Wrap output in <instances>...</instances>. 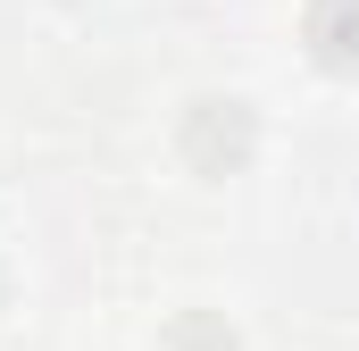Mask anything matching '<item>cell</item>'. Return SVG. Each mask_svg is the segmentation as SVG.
<instances>
[{
  "label": "cell",
  "mask_w": 359,
  "mask_h": 351,
  "mask_svg": "<svg viewBox=\"0 0 359 351\" xmlns=\"http://www.w3.org/2000/svg\"><path fill=\"white\" fill-rule=\"evenodd\" d=\"M176 159L192 176H243L259 159V109L243 100V92H192L176 109Z\"/></svg>",
  "instance_id": "6da1fadb"
},
{
  "label": "cell",
  "mask_w": 359,
  "mask_h": 351,
  "mask_svg": "<svg viewBox=\"0 0 359 351\" xmlns=\"http://www.w3.org/2000/svg\"><path fill=\"white\" fill-rule=\"evenodd\" d=\"M301 51L326 76H359V0H309L301 8Z\"/></svg>",
  "instance_id": "7a4b0ae2"
},
{
  "label": "cell",
  "mask_w": 359,
  "mask_h": 351,
  "mask_svg": "<svg viewBox=\"0 0 359 351\" xmlns=\"http://www.w3.org/2000/svg\"><path fill=\"white\" fill-rule=\"evenodd\" d=\"M151 351H243V335L217 318V310H176L168 326H159V343Z\"/></svg>",
  "instance_id": "3957f363"
},
{
  "label": "cell",
  "mask_w": 359,
  "mask_h": 351,
  "mask_svg": "<svg viewBox=\"0 0 359 351\" xmlns=\"http://www.w3.org/2000/svg\"><path fill=\"white\" fill-rule=\"evenodd\" d=\"M67 8H84V0H67Z\"/></svg>",
  "instance_id": "277c9868"
},
{
  "label": "cell",
  "mask_w": 359,
  "mask_h": 351,
  "mask_svg": "<svg viewBox=\"0 0 359 351\" xmlns=\"http://www.w3.org/2000/svg\"><path fill=\"white\" fill-rule=\"evenodd\" d=\"M0 284H8V276H0Z\"/></svg>",
  "instance_id": "5b68a950"
}]
</instances>
